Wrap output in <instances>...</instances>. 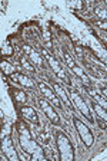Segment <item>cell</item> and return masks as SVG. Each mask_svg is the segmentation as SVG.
<instances>
[{
  "label": "cell",
  "mask_w": 107,
  "mask_h": 161,
  "mask_svg": "<svg viewBox=\"0 0 107 161\" xmlns=\"http://www.w3.org/2000/svg\"><path fill=\"white\" fill-rule=\"evenodd\" d=\"M17 137H19V144H20L22 150L30 158H33V160L34 158H41V160L46 158L40 148V145L32 138V134H30V131H29V128L24 124H22V122L19 124V128H17Z\"/></svg>",
  "instance_id": "6da1fadb"
},
{
  "label": "cell",
  "mask_w": 107,
  "mask_h": 161,
  "mask_svg": "<svg viewBox=\"0 0 107 161\" xmlns=\"http://www.w3.org/2000/svg\"><path fill=\"white\" fill-rule=\"evenodd\" d=\"M56 145L59 151V157L61 161H74V147L70 138L64 134L63 131H57L56 132Z\"/></svg>",
  "instance_id": "7a4b0ae2"
},
{
  "label": "cell",
  "mask_w": 107,
  "mask_h": 161,
  "mask_svg": "<svg viewBox=\"0 0 107 161\" xmlns=\"http://www.w3.org/2000/svg\"><path fill=\"white\" fill-rule=\"evenodd\" d=\"M69 97H70L71 102H73L74 108H77L79 109V112H80L81 115H84L86 117V119L89 121V122H91L93 124L94 119H93V115H91V111L90 108H89V105H87V102L81 98V95L77 92L76 89H71L70 92H69Z\"/></svg>",
  "instance_id": "3957f363"
},
{
  "label": "cell",
  "mask_w": 107,
  "mask_h": 161,
  "mask_svg": "<svg viewBox=\"0 0 107 161\" xmlns=\"http://www.w3.org/2000/svg\"><path fill=\"white\" fill-rule=\"evenodd\" d=\"M73 124H74V128H76L79 137H80V140L83 141V144L86 145L87 148H90L91 145L94 144V135H93V132H91V130L84 124L83 121L79 119L76 115L73 117Z\"/></svg>",
  "instance_id": "277c9868"
},
{
  "label": "cell",
  "mask_w": 107,
  "mask_h": 161,
  "mask_svg": "<svg viewBox=\"0 0 107 161\" xmlns=\"http://www.w3.org/2000/svg\"><path fill=\"white\" fill-rule=\"evenodd\" d=\"M37 105H39L40 109L44 112V115L50 119V122H53V124H56V125L61 124L60 117H59V114H57L56 109H54L56 107H54L53 104H50L46 98H37Z\"/></svg>",
  "instance_id": "5b68a950"
},
{
  "label": "cell",
  "mask_w": 107,
  "mask_h": 161,
  "mask_svg": "<svg viewBox=\"0 0 107 161\" xmlns=\"http://www.w3.org/2000/svg\"><path fill=\"white\" fill-rule=\"evenodd\" d=\"M43 55L46 56V59H47V62H49V65H50V68L53 69V72L56 74V76L59 78V79H61L64 82V84L67 85V86H71V79H70V76L66 74L63 70V68L60 66V64L57 62L56 59H54L51 55H49V52H47L46 49H43Z\"/></svg>",
  "instance_id": "8992f818"
},
{
  "label": "cell",
  "mask_w": 107,
  "mask_h": 161,
  "mask_svg": "<svg viewBox=\"0 0 107 161\" xmlns=\"http://www.w3.org/2000/svg\"><path fill=\"white\" fill-rule=\"evenodd\" d=\"M37 88H39V91H40V94L43 95L44 98H46L50 104H53L56 108H63V105H61V101L59 99V97H57L56 91H54L53 86H50L49 84H46V82H43V80H40L39 84H37Z\"/></svg>",
  "instance_id": "52a82bcc"
},
{
  "label": "cell",
  "mask_w": 107,
  "mask_h": 161,
  "mask_svg": "<svg viewBox=\"0 0 107 161\" xmlns=\"http://www.w3.org/2000/svg\"><path fill=\"white\" fill-rule=\"evenodd\" d=\"M10 79H12V82L22 85V86L27 88V89H34V88H36L34 80L32 79V78H29L27 75L20 74V72H14V74L10 76Z\"/></svg>",
  "instance_id": "ba28073f"
},
{
  "label": "cell",
  "mask_w": 107,
  "mask_h": 161,
  "mask_svg": "<svg viewBox=\"0 0 107 161\" xmlns=\"http://www.w3.org/2000/svg\"><path fill=\"white\" fill-rule=\"evenodd\" d=\"M51 86L54 88V91H56V94H57V97H59V99L63 102V104H66L67 107L70 108V109H73L74 108V105H73V102H71V99H70V97L67 95V92H66V89H64L63 86H61L59 82H56V80H53L51 82Z\"/></svg>",
  "instance_id": "9c48e42d"
},
{
  "label": "cell",
  "mask_w": 107,
  "mask_h": 161,
  "mask_svg": "<svg viewBox=\"0 0 107 161\" xmlns=\"http://www.w3.org/2000/svg\"><path fill=\"white\" fill-rule=\"evenodd\" d=\"M20 114L23 115V118H26L29 122H32V124L34 125H40V121H39V115H37V112L33 109L32 107H29V105H23V107L20 108Z\"/></svg>",
  "instance_id": "30bf717a"
},
{
  "label": "cell",
  "mask_w": 107,
  "mask_h": 161,
  "mask_svg": "<svg viewBox=\"0 0 107 161\" xmlns=\"http://www.w3.org/2000/svg\"><path fill=\"white\" fill-rule=\"evenodd\" d=\"M3 153H4V157H6L7 160H10V161L19 160V155H17L16 150H14V145H13L10 138H6V140L3 141Z\"/></svg>",
  "instance_id": "8fae6325"
},
{
  "label": "cell",
  "mask_w": 107,
  "mask_h": 161,
  "mask_svg": "<svg viewBox=\"0 0 107 161\" xmlns=\"http://www.w3.org/2000/svg\"><path fill=\"white\" fill-rule=\"evenodd\" d=\"M71 70H73V74L76 75L77 78H79V79L81 80V82H83L84 84V86H90L91 85V82H90V79H89V76H87L86 75V72H84L83 69H81L80 66H79V65H74L73 68H71Z\"/></svg>",
  "instance_id": "7c38bea8"
},
{
  "label": "cell",
  "mask_w": 107,
  "mask_h": 161,
  "mask_svg": "<svg viewBox=\"0 0 107 161\" xmlns=\"http://www.w3.org/2000/svg\"><path fill=\"white\" fill-rule=\"evenodd\" d=\"M90 104H91V108H93V111L96 112L97 117L107 124V109L106 108H103L100 104H96V102H90Z\"/></svg>",
  "instance_id": "4fadbf2b"
},
{
  "label": "cell",
  "mask_w": 107,
  "mask_h": 161,
  "mask_svg": "<svg viewBox=\"0 0 107 161\" xmlns=\"http://www.w3.org/2000/svg\"><path fill=\"white\" fill-rule=\"evenodd\" d=\"M13 95H14V99H16V102H17V104H20L22 107H23V104H27V99H29V97H27V94L24 92V91L14 89L13 91Z\"/></svg>",
  "instance_id": "5bb4252c"
},
{
  "label": "cell",
  "mask_w": 107,
  "mask_h": 161,
  "mask_svg": "<svg viewBox=\"0 0 107 161\" xmlns=\"http://www.w3.org/2000/svg\"><path fill=\"white\" fill-rule=\"evenodd\" d=\"M2 70H3V74L6 75V76H12V75L14 74V66L13 65H10L7 60H2Z\"/></svg>",
  "instance_id": "9a60e30c"
},
{
  "label": "cell",
  "mask_w": 107,
  "mask_h": 161,
  "mask_svg": "<svg viewBox=\"0 0 107 161\" xmlns=\"http://www.w3.org/2000/svg\"><path fill=\"white\" fill-rule=\"evenodd\" d=\"M24 49H26V52H29V55H30V58H32V60H33V62H36V64L40 65V66H43V60H41L40 55H37L34 50L29 49V47H24Z\"/></svg>",
  "instance_id": "2e32d148"
},
{
  "label": "cell",
  "mask_w": 107,
  "mask_h": 161,
  "mask_svg": "<svg viewBox=\"0 0 107 161\" xmlns=\"http://www.w3.org/2000/svg\"><path fill=\"white\" fill-rule=\"evenodd\" d=\"M20 64H22V66L26 68V69L29 70V72H32V74H34V72H36L34 66L30 64V60L27 59V58H24V56H23V58H20Z\"/></svg>",
  "instance_id": "e0dca14e"
},
{
  "label": "cell",
  "mask_w": 107,
  "mask_h": 161,
  "mask_svg": "<svg viewBox=\"0 0 107 161\" xmlns=\"http://www.w3.org/2000/svg\"><path fill=\"white\" fill-rule=\"evenodd\" d=\"M94 12H96V14H99V16H100L103 20H107V12H106V10L96 7V9H94ZM103 20H101V22H103Z\"/></svg>",
  "instance_id": "ac0fdd59"
},
{
  "label": "cell",
  "mask_w": 107,
  "mask_h": 161,
  "mask_svg": "<svg viewBox=\"0 0 107 161\" xmlns=\"http://www.w3.org/2000/svg\"><path fill=\"white\" fill-rule=\"evenodd\" d=\"M96 25H97L99 27H100V29H103V30H106V32H107V25L104 23V22H101V20H97Z\"/></svg>",
  "instance_id": "d6986e66"
},
{
  "label": "cell",
  "mask_w": 107,
  "mask_h": 161,
  "mask_svg": "<svg viewBox=\"0 0 107 161\" xmlns=\"http://www.w3.org/2000/svg\"><path fill=\"white\" fill-rule=\"evenodd\" d=\"M100 91H101V94H103V97L107 99V88H101Z\"/></svg>",
  "instance_id": "ffe728a7"
},
{
  "label": "cell",
  "mask_w": 107,
  "mask_h": 161,
  "mask_svg": "<svg viewBox=\"0 0 107 161\" xmlns=\"http://www.w3.org/2000/svg\"><path fill=\"white\" fill-rule=\"evenodd\" d=\"M103 60H104V64H106V66H107V56H106V58H104V59H103Z\"/></svg>",
  "instance_id": "44dd1931"
}]
</instances>
